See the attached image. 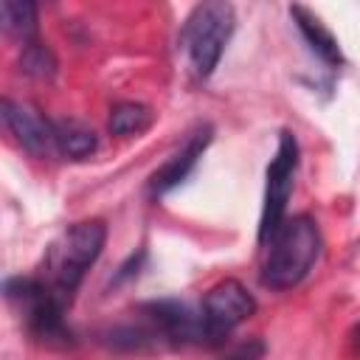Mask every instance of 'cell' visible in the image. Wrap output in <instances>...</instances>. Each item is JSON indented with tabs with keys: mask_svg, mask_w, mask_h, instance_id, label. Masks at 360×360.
I'll list each match as a JSON object with an SVG mask.
<instances>
[{
	"mask_svg": "<svg viewBox=\"0 0 360 360\" xmlns=\"http://www.w3.org/2000/svg\"><path fill=\"white\" fill-rule=\"evenodd\" d=\"M321 253V231L312 217L298 214L278 225L270 236V250L262 264V284L270 290H290L307 278Z\"/></svg>",
	"mask_w": 360,
	"mask_h": 360,
	"instance_id": "obj_1",
	"label": "cell"
},
{
	"mask_svg": "<svg viewBox=\"0 0 360 360\" xmlns=\"http://www.w3.org/2000/svg\"><path fill=\"white\" fill-rule=\"evenodd\" d=\"M107 239V228L101 219H87L70 225L48 250L45 256V284L65 301L70 304L84 270L98 259L101 248Z\"/></svg>",
	"mask_w": 360,
	"mask_h": 360,
	"instance_id": "obj_2",
	"label": "cell"
},
{
	"mask_svg": "<svg viewBox=\"0 0 360 360\" xmlns=\"http://www.w3.org/2000/svg\"><path fill=\"white\" fill-rule=\"evenodd\" d=\"M8 301L20 309L28 332L48 346H68L70 329L65 326V301L42 278H11L6 281Z\"/></svg>",
	"mask_w": 360,
	"mask_h": 360,
	"instance_id": "obj_3",
	"label": "cell"
},
{
	"mask_svg": "<svg viewBox=\"0 0 360 360\" xmlns=\"http://www.w3.org/2000/svg\"><path fill=\"white\" fill-rule=\"evenodd\" d=\"M233 31V6L231 3H200L186 25H183V45L188 51V62L197 76H211L219 65V56Z\"/></svg>",
	"mask_w": 360,
	"mask_h": 360,
	"instance_id": "obj_4",
	"label": "cell"
},
{
	"mask_svg": "<svg viewBox=\"0 0 360 360\" xmlns=\"http://www.w3.org/2000/svg\"><path fill=\"white\" fill-rule=\"evenodd\" d=\"M298 166V141L292 132L278 135V149L267 166V186H264V205H262V222H259V242H267L278 225L284 222L287 200L292 194V177Z\"/></svg>",
	"mask_w": 360,
	"mask_h": 360,
	"instance_id": "obj_5",
	"label": "cell"
},
{
	"mask_svg": "<svg viewBox=\"0 0 360 360\" xmlns=\"http://www.w3.org/2000/svg\"><path fill=\"white\" fill-rule=\"evenodd\" d=\"M200 309H202L208 343L214 346V343H222V338H228L242 321L253 315L256 301L245 284H239L236 278H225L205 292Z\"/></svg>",
	"mask_w": 360,
	"mask_h": 360,
	"instance_id": "obj_6",
	"label": "cell"
},
{
	"mask_svg": "<svg viewBox=\"0 0 360 360\" xmlns=\"http://www.w3.org/2000/svg\"><path fill=\"white\" fill-rule=\"evenodd\" d=\"M0 115H3L6 129L17 138V143L25 152H31L37 158H45L51 149H56V129L37 107H31L25 101L3 98L0 101Z\"/></svg>",
	"mask_w": 360,
	"mask_h": 360,
	"instance_id": "obj_7",
	"label": "cell"
},
{
	"mask_svg": "<svg viewBox=\"0 0 360 360\" xmlns=\"http://www.w3.org/2000/svg\"><path fill=\"white\" fill-rule=\"evenodd\" d=\"M208 141H211V127L197 129V132L183 143V149L174 152V155L149 177V194H152V197H160V194L172 191L174 186H180V183L188 177V172L197 166V160H200V155L205 152Z\"/></svg>",
	"mask_w": 360,
	"mask_h": 360,
	"instance_id": "obj_8",
	"label": "cell"
},
{
	"mask_svg": "<svg viewBox=\"0 0 360 360\" xmlns=\"http://www.w3.org/2000/svg\"><path fill=\"white\" fill-rule=\"evenodd\" d=\"M290 14H292V20L298 22V28H301L304 39L309 42V48H312L323 62H329V65H340V62H343V56H340V48H338V42H335V37L321 25V20H318V17H312V14H309L307 8H301V6L290 8Z\"/></svg>",
	"mask_w": 360,
	"mask_h": 360,
	"instance_id": "obj_9",
	"label": "cell"
},
{
	"mask_svg": "<svg viewBox=\"0 0 360 360\" xmlns=\"http://www.w3.org/2000/svg\"><path fill=\"white\" fill-rule=\"evenodd\" d=\"M53 129H56V149H59L65 158H70V160L90 158V155L96 152V146H98L96 132H93L87 124H82V121H73V118L56 121Z\"/></svg>",
	"mask_w": 360,
	"mask_h": 360,
	"instance_id": "obj_10",
	"label": "cell"
},
{
	"mask_svg": "<svg viewBox=\"0 0 360 360\" xmlns=\"http://www.w3.org/2000/svg\"><path fill=\"white\" fill-rule=\"evenodd\" d=\"M155 115L146 104L138 101H121L110 112V132L112 135H141L152 127Z\"/></svg>",
	"mask_w": 360,
	"mask_h": 360,
	"instance_id": "obj_11",
	"label": "cell"
},
{
	"mask_svg": "<svg viewBox=\"0 0 360 360\" xmlns=\"http://www.w3.org/2000/svg\"><path fill=\"white\" fill-rule=\"evenodd\" d=\"M0 20H3L6 34L20 37L25 42L37 31V6L28 0H3L0 3Z\"/></svg>",
	"mask_w": 360,
	"mask_h": 360,
	"instance_id": "obj_12",
	"label": "cell"
},
{
	"mask_svg": "<svg viewBox=\"0 0 360 360\" xmlns=\"http://www.w3.org/2000/svg\"><path fill=\"white\" fill-rule=\"evenodd\" d=\"M20 68H22V73H28V76L45 79V76H51V73L56 70V59H53V53H51L45 45H39V42H28V45L22 48Z\"/></svg>",
	"mask_w": 360,
	"mask_h": 360,
	"instance_id": "obj_13",
	"label": "cell"
},
{
	"mask_svg": "<svg viewBox=\"0 0 360 360\" xmlns=\"http://www.w3.org/2000/svg\"><path fill=\"white\" fill-rule=\"evenodd\" d=\"M264 352H267L264 340L250 338V340H242L239 346H233V349H231L225 357H219V360H264Z\"/></svg>",
	"mask_w": 360,
	"mask_h": 360,
	"instance_id": "obj_14",
	"label": "cell"
},
{
	"mask_svg": "<svg viewBox=\"0 0 360 360\" xmlns=\"http://www.w3.org/2000/svg\"><path fill=\"white\" fill-rule=\"evenodd\" d=\"M352 346H354V349L360 352V323H357V326L352 329Z\"/></svg>",
	"mask_w": 360,
	"mask_h": 360,
	"instance_id": "obj_15",
	"label": "cell"
}]
</instances>
